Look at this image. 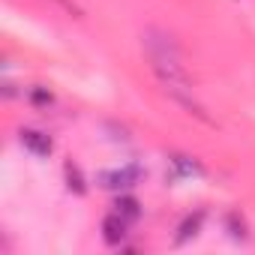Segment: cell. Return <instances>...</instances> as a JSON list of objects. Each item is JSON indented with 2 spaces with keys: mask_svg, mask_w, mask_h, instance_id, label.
<instances>
[{
  "mask_svg": "<svg viewBox=\"0 0 255 255\" xmlns=\"http://www.w3.org/2000/svg\"><path fill=\"white\" fill-rule=\"evenodd\" d=\"M141 168L138 165H123V168H111V171H102L99 174V186L105 189H129L141 180Z\"/></svg>",
  "mask_w": 255,
  "mask_h": 255,
  "instance_id": "cell-1",
  "label": "cell"
},
{
  "mask_svg": "<svg viewBox=\"0 0 255 255\" xmlns=\"http://www.w3.org/2000/svg\"><path fill=\"white\" fill-rule=\"evenodd\" d=\"M18 138H21V144H24L33 156H48V153L54 150V141H51L45 132H39V129H21Z\"/></svg>",
  "mask_w": 255,
  "mask_h": 255,
  "instance_id": "cell-2",
  "label": "cell"
},
{
  "mask_svg": "<svg viewBox=\"0 0 255 255\" xmlns=\"http://www.w3.org/2000/svg\"><path fill=\"white\" fill-rule=\"evenodd\" d=\"M102 237H105V243H111V246L123 243V237H126V219H123L120 213L105 216V219H102Z\"/></svg>",
  "mask_w": 255,
  "mask_h": 255,
  "instance_id": "cell-3",
  "label": "cell"
},
{
  "mask_svg": "<svg viewBox=\"0 0 255 255\" xmlns=\"http://www.w3.org/2000/svg\"><path fill=\"white\" fill-rule=\"evenodd\" d=\"M201 222H204V210H195L192 216H186V219L180 222V228H177V243H186V240L198 237V231H201Z\"/></svg>",
  "mask_w": 255,
  "mask_h": 255,
  "instance_id": "cell-4",
  "label": "cell"
},
{
  "mask_svg": "<svg viewBox=\"0 0 255 255\" xmlns=\"http://www.w3.org/2000/svg\"><path fill=\"white\" fill-rule=\"evenodd\" d=\"M114 213H120L126 222H135V219L141 216V204H138L132 195H120V198L114 201Z\"/></svg>",
  "mask_w": 255,
  "mask_h": 255,
  "instance_id": "cell-5",
  "label": "cell"
},
{
  "mask_svg": "<svg viewBox=\"0 0 255 255\" xmlns=\"http://www.w3.org/2000/svg\"><path fill=\"white\" fill-rule=\"evenodd\" d=\"M66 186H69L75 195H84V192H87V186H84V177H81V171H78L72 162H66Z\"/></svg>",
  "mask_w": 255,
  "mask_h": 255,
  "instance_id": "cell-6",
  "label": "cell"
},
{
  "mask_svg": "<svg viewBox=\"0 0 255 255\" xmlns=\"http://www.w3.org/2000/svg\"><path fill=\"white\" fill-rule=\"evenodd\" d=\"M171 162H174V168H177L183 177H189V174H201V165H198L195 159H189V156H174Z\"/></svg>",
  "mask_w": 255,
  "mask_h": 255,
  "instance_id": "cell-7",
  "label": "cell"
},
{
  "mask_svg": "<svg viewBox=\"0 0 255 255\" xmlns=\"http://www.w3.org/2000/svg\"><path fill=\"white\" fill-rule=\"evenodd\" d=\"M228 228L234 237H246V225H243V219H237V213H228Z\"/></svg>",
  "mask_w": 255,
  "mask_h": 255,
  "instance_id": "cell-8",
  "label": "cell"
},
{
  "mask_svg": "<svg viewBox=\"0 0 255 255\" xmlns=\"http://www.w3.org/2000/svg\"><path fill=\"white\" fill-rule=\"evenodd\" d=\"M30 99H33L36 105H48V102H51V93H48V90H42V87H36V90L30 93Z\"/></svg>",
  "mask_w": 255,
  "mask_h": 255,
  "instance_id": "cell-9",
  "label": "cell"
}]
</instances>
